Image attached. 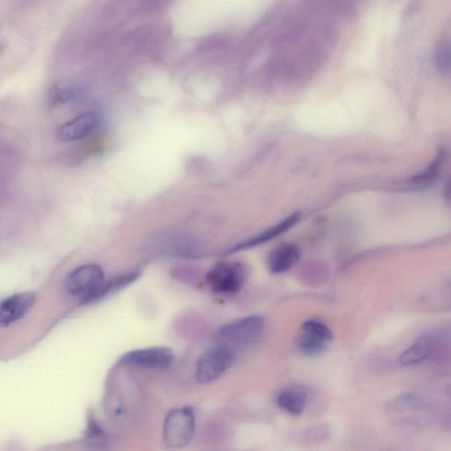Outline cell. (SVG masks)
Here are the masks:
<instances>
[{"instance_id":"2e32d148","label":"cell","mask_w":451,"mask_h":451,"mask_svg":"<svg viewBox=\"0 0 451 451\" xmlns=\"http://www.w3.org/2000/svg\"><path fill=\"white\" fill-rule=\"evenodd\" d=\"M435 66L442 74H451V43L442 42L438 44L435 52Z\"/></svg>"},{"instance_id":"277c9868","label":"cell","mask_w":451,"mask_h":451,"mask_svg":"<svg viewBox=\"0 0 451 451\" xmlns=\"http://www.w3.org/2000/svg\"><path fill=\"white\" fill-rule=\"evenodd\" d=\"M235 357V351L225 345L218 344L209 348L198 360L195 368L196 380L203 385L216 381L232 366Z\"/></svg>"},{"instance_id":"d6986e66","label":"cell","mask_w":451,"mask_h":451,"mask_svg":"<svg viewBox=\"0 0 451 451\" xmlns=\"http://www.w3.org/2000/svg\"><path fill=\"white\" fill-rule=\"evenodd\" d=\"M443 195L447 199H451V178L443 186Z\"/></svg>"},{"instance_id":"30bf717a","label":"cell","mask_w":451,"mask_h":451,"mask_svg":"<svg viewBox=\"0 0 451 451\" xmlns=\"http://www.w3.org/2000/svg\"><path fill=\"white\" fill-rule=\"evenodd\" d=\"M300 257L298 246L293 243H284L278 246L270 253L268 269L273 274L288 272L294 266Z\"/></svg>"},{"instance_id":"7c38bea8","label":"cell","mask_w":451,"mask_h":451,"mask_svg":"<svg viewBox=\"0 0 451 451\" xmlns=\"http://www.w3.org/2000/svg\"><path fill=\"white\" fill-rule=\"evenodd\" d=\"M300 219V213H294L287 218L284 221H280L273 227L266 229L261 234L254 236V238L238 244V246L233 248L228 251L229 253H238V251L250 249L255 246L260 245V244L268 242V240L277 238L278 235L283 234L285 231L289 230L292 227L298 223Z\"/></svg>"},{"instance_id":"3957f363","label":"cell","mask_w":451,"mask_h":451,"mask_svg":"<svg viewBox=\"0 0 451 451\" xmlns=\"http://www.w3.org/2000/svg\"><path fill=\"white\" fill-rule=\"evenodd\" d=\"M104 273L101 266L84 265L74 269L65 281L66 291L81 300V303L91 302L93 296L104 284Z\"/></svg>"},{"instance_id":"ac0fdd59","label":"cell","mask_w":451,"mask_h":451,"mask_svg":"<svg viewBox=\"0 0 451 451\" xmlns=\"http://www.w3.org/2000/svg\"><path fill=\"white\" fill-rule=\"evenodd\" d=\"M88 438L96 440L101 442L103 438V431L100 430V427L95 423L90 425V430H88Z\"/></svg>"},{"instance_id":"4fadbf2b","label":"cell","mask_w":451,"mask_h":451,"mask_svg":"<svg viewBox=\"0 0 451 451\" xmlns=\"http://www.w3.org/2000/svg\"><path fill=\"white\" fill-rule=\"evenodd\" d=\"M306 403V392L297 388L284 390L277 398L278 405L289 415L295 416L302 415Z\"/></svg>"},{"instance_id":"8992f818","label":"cell","mask_w":451,"mask_h":451,"mask_svg":"<svg viewBox=\"0 0 451 451\" xmlns=\"http://www.w3.org/2000/svg\"><path fill=\"white\" fill-rule=\"evenodd\" d=\"M333 337L332 330L324 322L310 319L300 327L296 338V348L306 356L320 355L326 350Z\"/></svg>"},{"instance_id":"52a82bcc","label":"cell","mask_w":451,"mask_h":451,"mask_svg":"<svg viewBox=\"0 0 451 451\" xmlns=\"http://www.w3.org/2000/svg\"><path fill=\"white\" fill-rule=\"evenodd\" d=\"M174 352L168 348L155 347L130 351L119 359L120 365L148 370H164L174 363Z\"/></svg>"},{"instance_id":"7a4b0ae2","label":"cell","mask_w":451,"mask_h":451,"mask_svg":"<svg viewBox=\"0 0 451 451\" xmlns=\"http://www.w3.org/2000/svg\"><path fill=\"white\" fill-rule=\"evenodd\" d=\"M264 326V320L260 315H249L218 330L216 340L218 344L235 351L236 348H243L254 343L261 336Z\"/></svg>"},{"instance_id":"6da1fadb","label":"cell","mask_w":451,"mask_h":451,"mask_svg":"<svg viewBox=\"0 0 451 451\" xmlns=\"http://www.w3.org/2000/svg\"><path fill=\"white\" fill-rule=\"evenodd\" d=\"M196 430L193 408L186 407L168 413L163 426V442L168 448H183L193 441Z\"/></svg>"},{"instance_id":"8fae6325","label":"cell","mask_w":451,"mask_h":451,"mask_svg":"<svg viewBox=\"0 0 451 451\" xmlns=\"http://www.w3.org/2000/svg\"><path fill=\"white\" fill-rule=\"evenodd\" d=\"M437 344L432 336L418 338L411 347L402 353L400 362L403 366H415L430 359L437 350Z\"/></svg>"},{"instance_id":"5b68a950","label":"cell","mask_w":451,"mask_h":451,"mask_svg":"<svg viewBox=\"0 0 451 451\" xmlns=\"http://www.w3.org/2000/svg\"><path fill=\"white\" fill-rule=\"evenodd\" d=\"M248 277V270L242 263L230 262L217 265L210 270L206 280L214 293L230 295L242 289Z\"/></svg>"},{"instance_id":"5bb4252c","label":"cell","mask_w":451,"mask_h":451,"mask_svg":"<svg viewBox=\"0 0 451 451\" xmlns=\"http://www.w3.org/2000/svg\"><path fill=\"white\" fill-rule=\"evenodd\" d=\"M445 159L446 152L445 150H441L430 166L425 169L424 171L419 173V174L413 176L410 179L409 183L415 188H423L430 186L438 178L440 169H441Z\"/></svg>"},{"instance_id":"9c48e42d","label":"cell","mask_w":451,"mask_h":451,"mask_svg":"<svg viewBox=\"0 0 451 451\" xmlns=\"http://www.w3.org/2000/svg\"><path fill=\"white\" fill-rule=\"evenodd\" d=\"M36 300L32 292L18 293L7 297L0 305V325L9 327L24 318L31 309Z\"/></svg>"},{"instance_id":"ba28073f","label":"cell","mask_w":451,"mask_h":451,"mask_svg":"<svg viewBox=\"0 0 451 451\" xmlns=\"http://www.w3.org/2000/svg\"><path fill=\"white\" fill-rule=\"evenodd\" d=\"M101 123V116L98 112H85L59 127L56 137L65 142L80 141L98 129Z\"/></svg>"},{"instance_id":"9a60e30c","label":"cell","mask_w":451,"mask_h":451,"mask_svg":"<svg viewBox=\"0 0 451 451\" xmlns=\"http://www.w3.org/2000/svg\"><path fill=\"white\" fill-rule=\"evenodd\" d=\"M138 277V273H133L129 274H126L122 277L116 278V279L112 280L111 281H105L104 284L101 285V288L99 289L98 292L96 293V295L93 297L91 302H95V300L103 298L108 295L111 294V293L119 290L120 288H123L126 287V285L133 283V281L136 280Z\"/></svg>"},{"instance_id":"ffe728a7","label":"cell","mask_w":451,"mask_h":451,"mask_svg":"<svg viewBox=\"0 0 451 451\" xmlns=\"http://www.w3.org/2000/svg\"><path fill=\"white\" fill-rule=\"evenodd\" d=\"M448 394L450 395V396L451 397V385L448 388Z\"/></svg>"},{"instance_id":"e0dca14e","label":"cell","mask_w":451,"mask_h":451,"mask_svg":"<svg viewBox=\"0 0 451 451\" xmlns=\"http://www.w3.org/2000/svg\"><path fill=\"white\" fill-rule=\"evenodd\" d=\"M82 92L81 86H69L66 88H54L50 96L51 103L59 104L77 98Z\"/></svg>"}]
</instances>
